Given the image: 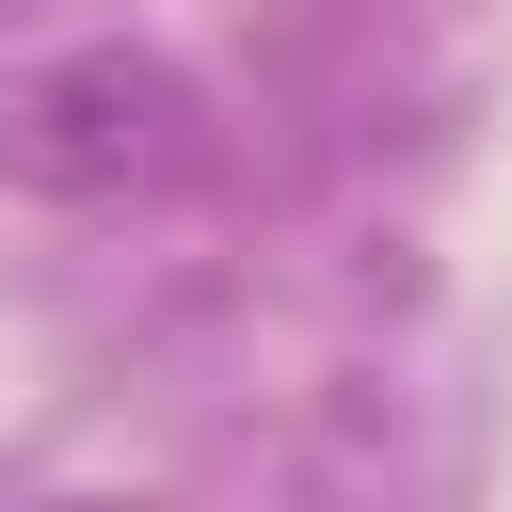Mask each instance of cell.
<instances>
[{"label":"cell","mask_w":512,"mask_h":512,"mask_svg":"<svg viewBox=\"0 0 512 512\" xmlns=\"http://www.w3.org/2000/svg\"><path fill=\"white\" fill-rule=\"evenodd\" d=\"M144 112H160L144 64H80V80H32V96L0 112V160H16L32 192H96V176L144 160Z\"/></svg>","instance_id":"1"}]
</instances>
